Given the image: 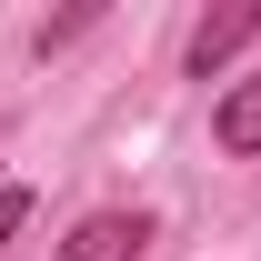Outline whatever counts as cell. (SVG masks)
<instances>
[{"label":"cell","mask_w":261,"mask_h":261,"mask_svg":"<svg viewBox=\"0 0 261 261\" xmlns=\"http://www.w3.org/2000/svg\"><path fill=\"white\" fill-rule=\"evenodd\" d=\"M141 241H151V211H91V221H70L61 261H130Z\"/></svg>","instance_id":"6da1fadb"},{"label":"cell","mask_w":261,"mask_h":261,"mask_svg":"<svg viewBox=\"0 0 261 261\" xmlns=\"http://www.w3.org/2000/svg\"><path fill=\"white\" fill-rule=\"evenodd\" d=\"M251 40H261V0H231V10H211V20L191 31V70L211 81V70H221L231 50H251Z\"/></svg>","instance_id":"7a4b0ae2"},{"label":"cell","mask_w":261,"mask_h":261,"mask_svg":"<svg viewBox=\"0 0 261 261\" xmlns=\"http://www.w3.org/2000/svg\"><path fill=\"white\" fill-rule=\"evenodd\" d=\"M211 130H221V151H241V161L261 151V70H241V81L221 91V111H211Z\"/></svg>","instance_id":"3957f363"},{"label":"cell","mask_w":261,"mask_h":261,"mask_svg":"<svg viewBox=\"0 0 261 261\" xmlns=\"http://www.w3.org/2000/svg\"><path fill=\"white\" fill-rule=\"evenodd\" d=\"M20 221H31V191H20V181H0V241H10Z\"/></svg>","instance_id":"277c9868"}]
</instances>
